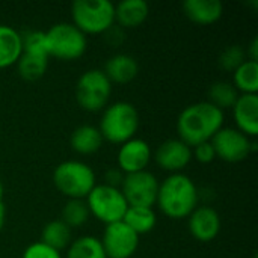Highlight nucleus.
<instances>
[{"label": "nucleus", "instance_id": "obj_14", "mask_svg": "<svg viewBox=\"0 0 258 258\" xmlns=\"http://www.w3.org/2000/svg\"><path fill=\"white\" fill-rule=\"evenodd\" d=\"M189 231L198 242H212L221 231V218L212 207H197L189 215Z\"/></svg>", "mask_w": 258, "mask_h": 258}, {"label": "nucleus", "instance_id": "obj_6", "mask_svg": "<svg viewBox=\"0 0 258 258\" xmlns=\"http://www.w3.org/2000/svg\"><path fill=\"white\" fill-rule=\"evenodd\" d=\"M48 54L60 60H74L85 54L88 47L86 35L73 23H57L45 32Z\"/></svg>", "mask_w": 258, "mask_h": 258}, {"label": "nucleus", "instance_id": "obj_3", "mask_svg": "<svg viewBox=\"0 0 258 258\" xmlns=\"http://www.w3.org/2000/svg\"><path fill=\"white\" fill-rule=\"evenodd\" d=\"M139 128V113L132 103L116 101L107 106L101 115L100 133L103 139L122 145L124 142L135 138V133Z\"/></svg>", "mask_w": 258, "mask_h": 258}, {"label": "nucleus", "instance_id": "obj_5", "mask_svg": "<svg viewBox=\"0 0 258 258\" xmlns=\"http://www.w3.org/2000/svg\"><path fill=\"white\" fill-rule=\"evenodd\" d=\"M56 189L70 200H83L95 187L92 168L79 160H67L56 166L53 172Z\"/></svg>", "mask_w": 258, "mask_h": 258}, {"label": "nucleus", "instance_id": "obj_33", "mask_svg": "<svg viewBox=\"0 0 258 258\" xmlns=\"http://www.w3.org/2000/svg\"><path fill=\"white\" fill-rule=\"evenodd\" d=\"M246 56H248V60H252V62H257L258 59V39L254 38L248 51H246Z\"/></svg>", "mask_w": 258, "mask_h": 258}, {"label": "nucleus", "instance_id": "obj_10", "mask_svg": "<svg viewBox=\"0 0 258 258\" xmlns=\"http://www.w3.org/2000/svg\"><path fill=\"white\" fill-rule=\"evenodd\" d=\"M210 142L215 148L216 157L228 163L242 162L255 150V144L251 142L246 135L231 127H222Z\"/></svg>", "mask_w": 258, "mask_h": 258}, {"label": "nucleus", "instance_id": "obj_34", "mask_svg": "<svg viewBox=\"0 0 258 258\" xmlns=\"http://www.w3.org/2000/svg\"><path fill=\"white\" fill-rule=\"evenodd\" d=\"M5 218H6V209H5V204H3V203H0V231L3 230Z\"/></svg>", "mask_w": 258, "mask_h": 258}, {"label": "nucleus", "instance_id": "obj_11", "mask_svg": "<svg viewBox=\"0 0 258 258\" xmlns=\"http://www.w3.org/2000/svg\"><path fill=\"white\" fill-rule=\"evenodd\" d=\"M100 242L107 258H130L139 246V236L119 221L106 225Z\"/></svg>", "mask_w": 258, "mask_h": 258}, {"label": "nucleus", "instance_id": "obj_28", "mask_svg": "<svg viewBox=\"0 0 258 258\" xmlns=\"http://www.w3.org/2000/svg\"><path fill=\"white\" fill-rule=\"evenodd\" d=\"M21 48L24 54L50 57L47 36H45V32H41V30H30L21 35Z\"/></svg>", "mask_w": 258, "mask_h": 258}, {"label": "nucleus", "instance_id": "obj_16", "mask_svg": "<svg viewBox=\"0 0 258 258\" xmlns=\"http://www.w3.org/2000/svg\"><path fill=\"white\" fill-rule=\"evenodd\" d=\"M183 9L189 20L200 26L213 24L224 14V5L219 0H186Z\"/></svg>", "mask_w": 258, "mask_h": 258}, {"label": "nucleus", "instance_id": "obj_4", "mask_svg": "<svg viewBox=\"0 0 258 258\" xmlns=\"http://www.w3.org/2000/svg\"><path fill=\"white\" fill-rule=\"evenodd\" d=\"M71 17L73 24L85 35L106 33L115 24V5L109 0H76Z\"/></svg>", "mask_w": 258, "mask_h": 258}, {"label": "nucleus", "instance_id": "obj_29", "mask_svg": "<svg viewBox=\"0 0 258 258\" xmlns=\"http://www.w3.org/2000/svg\"><path fill=\"white\" fill-rule=\"evenodd\" d=\"M246 53L240 45L227 47L219 56V65L227 71H236L246 59Z\"/></svg>", "mask_w": 258, "mask_h": 258}, {"label": "nucleus", "instance_id": "obj_31", "mask_svg": "<svg viewBox=\"0 0 258 258\" xmlns=\"http://www.w3.org/2000/svg\"><path fill=\"white\" fill-rule=\"evenodd\" d=\"M192 157H195L200 163H212L216 159V153L215 148L212 145V142H203L197 147H194L192 150Z\"/></svg>", "mask_w": 258, "mask_h": 258}, {"label": "nucleus", "instance_id": "obj_13", "mask_svg": "<svg viewBox=\"0 0 258 258\" xmlns=\"http://www.w3.org/2000/svg\"><path fill=\"white\" fill-rule=\"evenodd\" d=\"M154 159L162 169L180 174L192 160V148L180 139H168L157 148Z\"/></svg>", "mask_w": 258, "mask_h": 258}, {"label": "nucleus", "instance_id": "obj_35", "mask_svg": "<svg viewBox=\"0 0 258 258\" xmlns=\"http://www.w3.org/2000/svg\"><path fill=\"white\" fill-rule=\"evenodd\" d=\"M0 203H3V184L0 181Z\"/></svg>", "mask_w": 258, "mask_h": 258}, {"label": "nucleus", "instance_id": "obj_9", "mask_svg": "<svg viewBox=\"0 0 258 258\" xmlns=\"http://www.w3.org/2000/svg\"><path fill=\"white\" fill-rule=\"evenodd\" d=\"M159 180L150 171H141L135 174L124 175L122 184L119 187L128 207H150L157 201Z\"/></svg>", "mask_w": 258, "mask_h": 258}, {"label": "nucleus", "instance_id": "obj_25", "mask_svg": "<svg viewBox=\"0 0 258 258\" xmlns=\"http://www.w3.org/2000/svg\"><path fill=\"white\" fill-rule=\"evenodd\" d=\"M234 88L242 94L258 92V62L245 60L234 71Z\"/></svg>", "mask_w": 258, "mask_h": 258}, {"label": "nucleus", "instance_id": "obj_21", "mask_svg": "<svg viewBox=\"0 0 258 258\" xmlns=\"http://www.w3.org/2000/svg\"><path fill=\"white\" fill-rule=\"evenodd\" d=\"M122 222L135 231L138 236L147 234L154 230L157 218L153 209L150 207H128Z\"/></svg>", "mask_w": 258, "mask_h": 258}, {"label": "nucleus", "instance_id": "obj_12", "mask_svg": "<svg viewBox=\"0 0 258 258\" xmlns=\"http://www.w3.org/2000/svg\"><path fill=\"white\" fill-rule=\"evenodd\" d=\"M150 160H151V148L144 139L133 138L119 147L118 169L124 175L147 171Z\"/></svg>", "mask_w": 258, "mask_h": 258}, {"label": "nucleus", "instance_id": "obj_17", "mask_svg": "<svg viewBox=\"0 0 258 258\" xmlns=\"http://www.w3.org/2000/svg\"><path fill=\"white\" fill-rule=\"evenodd\" d=\"M103 73L110 80V83L125 85V83H130L138 76L139 65L133 56L121 53V54H115L109 57Z\"/></svg>", "mask_w": 258, "mask_h": 258}, {"label": "nucleus", "instance_id": "obj_22", "mask_svg": "<svg viewBox=\"0 0 258 258\" xmlns=\"http://www.w3.org/2000/svg\"><path fill=\"white\" fill-rule=\"evenodd\" d=\"M41 242L60 252L71 245V228L62 221H51L42 228Z\"/></svg>", "mask_w": 258, "mask_h": 258}, {"label": "nucleus", "instance_id": "obj_18", "mask_svg": "<svg viewBox=\"0 0 258 258\" xmlns=\"http://www.w3.org/2000/svg\"><path fill=\"white\" fill-rule=\"evenodd\" d=\"M150 14L148 3L144 0H122L115 6V21L125 29L141 26Z\"/></svg>", "mask_w": 258, "mask_h": 258}, {"label": "nucleus", "instance_id": "obj_1", "mask_svg": "<svg viewBox=\"0 0 258 258\" xmlns=\"http://www.w3.org/2000/svg\"><path fill=\"white\" fill-rule=\"evenodd\" d=\"M224 125V112L209 101H200L181 110L177 119V132L180 141L186 145L197 147L212 138Z\"/></svg>", "mask_w": 258, "mask_h": 258}, {"label": "nucleus", "instance_id": "obj_32", "mask_svg": "<svg viewBox=\"0 0 258 258\" xmlns=\"http://www.w3.org/2000/svg\"><path fill=\"white\" fill-rule=\"evenodd\" d=\"M122 180H124V174H122L118 168L109 169V171L106 172V175H104V184L112 186V187H116V189L121 187Z\"/></svg>", "mask_w": 258, "mask_h": 258}, {"label": "nucleus", "instance_id": "obj_26", "mask_svg": "<svg viewBox=\"0 0 258 258\" xmlns=\"http://www.w3.org/2000/svg\"><path fill=\"white\" fill-rule=\"evenodd\" d=\"M47 65H48V57L24 54V53H21V56L17 62L20 76L27 82H35V80L41 79L47 71Z\"/></svg>", "mask_w": 258, "mask_h": 258}, {"label": "nucleus", "instance_id": "obj_7", "mask_svg": "<svg viewBox=\"0 0 258 258\" xmlns=\"http://www.w3.org/2000/svg\"><path fill=\"white\" fill-rule=\"evenodd\" d=\"M86 206L89 209V215L106 225L122 221L128 209L121 190L104 183L95 184V187L86 197Z\"/></svg>", "mask_w": 258, "mask_h": 258}, {"label": "nucleus", "instance_id": "obj_30", "mask_svg": "<svg viewBox=\"0 0 258 258\" xmlns=\"http://www.w3.org/2000/svg\"><path fill=\"white\" fill-rule=\"evenodd\" d=\"M23 258H62L60 252L47 246L42 242H35L32 245H29L24 252H23Z\"/></svg>", "mask_w": 258, "mask_h": 258}, {"label": "nucleus", "instance_id": "obj_23", "mask_svg": "<svg viewBox=\"0 0 258 258\" xmlns=\"http://www.w3.org/2000/svg\"><path fill=\"white\" fill-rule=\"evenodd\" d=\"M67 258H107L100 239L94 236H83L71 242Z\"/></svg>", "mask_w": 258, "mask_h": 258}, {"label": "nucleus", "instance_id": "obj_24", "mask_svg": "<svg viewBox=\"0 0 258 258\" xmlns=\"http://www.w3.org/2000/svg\"><path fill=\"white\" fill-rule=\"evenodd\" d=\"M239 98V91L230 82H216L209 89V103H212L219 110L233 109Z\"/></svg>", "mask_w": 258, "mask_h": 258}, {"label": "nucleus", "instance_id": "obj_27", "mask_svg": "<svg viewBox=\"0 0 258 258\" xmlns=\"http://www.w3.org/2000/svg\"><path fill=\"white\" fill-rule=\"evenodd\" d=\"M89 218V209L83 200H70L62 209V222L70 227H82Z\"/></svg>", "mask_w": 258, "mask_h": 258}, {"label": "nucleus", "instance_id": "obj_8", "mask_svg": "<svg viewBox=\"0 0 258 258\" xmlns=\"http://www.w3.org/2000/svg\"><path fill=\"white\" fill-rule=\"evenodd\" d=\"M112 92V83L101 70H89L80 76L76 85V98L86 112H98L106 107Z\"/></svg>", "mask_w": 258, "mask_h": 258}, {"label": "nucleus", "instance_id": "obj_20", "mask_svg": "<svg viewBox=\"0 0 258 258\" xmlns=\"http://www.w3.org/2000/svg\"><path fill=\"white\" fill-rule=\"evenodd\" d=\"M103 136L100 133V130L94 125H80L77 127L73 135H71V148L83 156L88 154H94L95 151H98L103 145Z\"/></svg>", "mask_w": 258, "mask_h": 258}, {"label": "nucleus", "instance_id": "obj_19", "mask_svg": "<svg viewBox=\"0 0 258 258\" xmlns=\"http://www.w3.org/2000/svg\"><path fill=\"white\" fill-rule=\"evenodd\" d=\"M21 53V35L14 27L0 24V70L15 65Z\"/></svg>", "mask_w": 258, "mask_h": 258}, {"label": "nucleus", "instance_id": "obj_15", "mask_svg": "<svg viewBox=\"0 0 258 258\" xmlns=\"http://www.w3.org/2000/svg\"><path fill=\"white\" fill-rule=\"evenodd\" d=\"M234 119L237 130H240L248 138H255L258 135V95L257 94H242L239 95L236 104L233 106Z\"/></svg>", "mask_w": 258, "mask_h": 258}, {"label": "nucleus", "instance_id": "obj_2", "mask_svg": "<svg viewBox=\"0 0 258 258\" xmlns=\"http://www.w3.org/2000/svg\"><path fill=\"white\" fill-rule=\"evenodd\" d=\"M156 204L171 219H184L198 206V189L186 174H171L159 184Z\"/></svg>", "mask_w": 258, "mask_h": 258}]
</instances>
